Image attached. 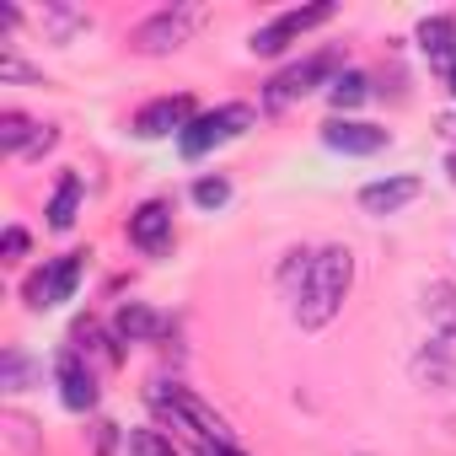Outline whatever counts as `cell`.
<instances>
[{"label":"cell","mask_w":456,"mask_h":456,"mask_svg":"<svg viewBox=\"0 0 456 456\" xmlns=\"http://www.w3.org/2000/svg\"><path fill=\"white\" fill-rule=\"evenodd\" d=\"M54 381H60V397H65L70 413H92V408H97V376H92V365L81 360V349H60Z\"/></svg>","instance_id":"10"},{"label":"cell","mask_w":456,"mask_h":456,"mask_svg":"<svg viewBox=\"0 0 456 456\" xmlns=\"http://www.w3.org/2000/svg\"><path fill=\"white\" fill-rule=\"evenodd\" d=\"M328 97H333V108H360V102L370 97V81H365L360 70H344V76L333 81V92H328Z\"/></svg>","instance_id":"18"},{"label":"cell","mask_w":456,"mask_h":456,"mask_svg":"<svg viewBox=\"0 0 456 456\" xmlns=\"http://www.w3.org/2000/svg\"><path fill=\"white\" fill-rule=\"evenodd\" d=\"M129 456H177V445L161 429H129Z\"/></svg>","instance_id":"19"},{"label":"cell","mask_w":456,"mask_h":456,"mask_svg":"<svg viewBox=\"0 0 456 456\" xmlns=\"http://www.w3.org/2000/svg\"><path fill=\"white\" fill-rule=\"evenodd\" d=\"M338 70V49H322V54H312V60H301V65H290V70H280L274 81H269V92H264V108H290L296 97H306L317 81H328Z\"/></svg>","instance_id":"4"},{"label":"cell","mask_w":456,"mask_h":456,"mask_svg":"<svg viewBox=\"0 0 456 456\" xmlns=\"http://www.w3.org/2000/svg\"><path fill=\"white\" fill-rule=\"evenodd\" d=\"M22 381H28V360L22 354H6V360H0V387L22 392Z\"/></svg>","instance_id":"22"},{"label":"cell","mask_w":456,"mask_h":456,"mask_svg":"<svg viewBox=\"0 0 456 456\" xmlns=\"http://www.w3.org/2000/svg\"><path fill=\"white\" fill-rule=\"evenodd\" d=\"M419 376L429 387H456V333H440L424 354H419Z\"/></svg>","instance_id":"14"},{"label":"cell","mask_w":456,"mask_h":456,"mask_svg":"<svg viewBox=\"0 0 456 456\" xmlns=\"http://www.w3.org/2000/svg\"><path fill=\"white\" fill-rule=\"evenodd\" d=\"M413 199H419V177H387V183H365L360 188V209L365 215H397Z\"/></svg>","instance_id":"12"},{"label":"cell","mask_w":456,"mask_h":456,"mask_svg":"<svg viewBox=\"0 0 456 456\" xmlns=\"http://www.w3.org/2000/svg\"><path fill=\"white\" fill-rule=\"evenodd\" d=\"M225 199H232V183H225V177H199L193 183V204L199 209H220Z\"/></svg>","instance_id":"20"},{"label":"cell","mask_w":456,"mask_h":456,"mask_svg":"<svg viewBox=\"0 0 456 456\" xmlns=\"http://www.w3.org/2000/svg\"><path fill=\"white\" fill-rule=\"evenodd\" d=\"M188 33H193V12L177 6V12H156V17H145V22L134 28L129 44H134L140 54H172V49L188 44Z\"/></svg>","instance_id":"6"},{"label":"cell","mask_w":456,"mask_h":456,"mask_svg":"<svg viewBox=\"0 0 456 456\" xmlns=\"http://www.w3.org/2000/svg\"><path fill=\"white\" fill-rule=\"evenodd\" d=\"M419 49H424L429 65H445L451 49H456V22L451 17H424L419 22Z\"/></svg>","instance_id":"15"},{"label":"cell","mask_w":456,"mask_h":456,"mask_svg":"<svg viewBox=\"0 0 456 456\" xmlns=\"http://www.w3.org/2000/svg\"><path fill=\"white\" fill-rule=\"evenodd\" d=\"M76 204H81V177L65 172L54 199H49V225H54V232H70V225H76Z\"/></svg>","instance_id":"16"},{"label":"cell","mask_w":456,"mask_h":456,"mask_svg":"<svg viewBox=\"0 0 456 456\" xmlns=\"http://www.w3.org/2000/svg\"><path fill=\"white\" fill-rule=\"evenodd\" d=\"M199 456H242L237 445H199Z\"/></svg>","instance_id":"26"},{"label":"cell","mask_w":456,"mask_h":456,"mask_svg":"<svg viewBox=\"0 0 456 456\" xmlns=\"http://www.w3.org/2000/svg\"><path fill=\"white\" fill-rule=\"evenodd\" d=\"M0 81H38V76H33L22 60H12V54H6V60H0Z\"/></svg>","instance_id":"24"},{"label":"cell","mask_w":456,"mask_h":456,"mask_svg":"<svg viewBox=\"0 0 456 456\" xmlns=\"http://www.w3.org/2000/svg\"><path fill=\"white\" fill-rule=\"evenodd\" d=\"M445 172H451V183H456V156H451V161H445Z\"/></svg>","instance_id":"27"},{"label":"cell","mask_w":456,"mask_h":456,"mask_svg":"<svg viewBox=\"0 0 456 456\" xmlns=\"http://www.w3.org/2000/svg\"><path fill=\"white\" fill-rule=\"evenodd\" d=\"M451 97H456V65H451Z\"/></svg>","instance_id":"28"},{"label":"cell","mask_w":456,"mask_h":456,"mask_svg":"<svg viewBox=\"0 0 456 456\" xmlns=\"http://www.w3.org/2000/svg\"><path fill=\"white\" fill-rule=\"evenodd\" d=\"M167 333V317H156L151 306H140V301H124L118 312H113V338L118 344H151V338H161Z\"/></svg>","instance_id":"13"},{"label":"cell","mask_w":456,"mask_h":456,"mask_svg":"<svg viewBox=\"0 0 456 456\" xmlns=\"http://www.w3.org/2000/svg\"><path fill=\"white\" fill-rule=\"evenodd\" d=\"M429 306H435V317L445 322V333H456V290H451V285H435V290H429Z\"/></svg>","instance_id":"21"},{"label":"cell","mask_w":456,"mask_h":456,"mask_svg":"<svg viewBox=\"0 0 456 456\" xmlns=\"http://www.w3.org/2000/svg\"><path fill=\"white\" fill-rule=\"evenodd\" d=\"M322 22H333V6H301V12H285L280 22H269V28H258L253 33V54H280L290 38H301V33H312V28H322Z\"/></svg>","instance_id":"8"},{"label":"cell","mask_w":456,"mask_h":456,"mask_svg":"<svg viewBox=\"0 0 456 456\" xmlns=\"http://www.w3.org/2000/svg\"><path fill=\"white\" fill-rule=\"evenodd\" d=\"M81 269H86V253H65V258H54L49 269H38V274L22 285L28 306H33V312H44V306L70 301V296H76V285H81Z\"/></svg>","instance_id":"5"},{"label":"cell","mask_w":456,"mask_h":456,"mask_svg":"<svg viewBox=\"0 0 456 456\" xmlns=\"http://www.w3.org/2000/svg\"><path fill=\"white\" fill-rule=\"evenodd\" d=\"M349 285H354V258H349V248H322V253H312V269L301 274V290H296V322H301V328H328V322L338 317Z\"/></svg>","instance_id":"1"},{"label":"cell","mask_w":456,"mask_h":456,"mask_svg":"<svg viewBox=\"0 0 456 456\" xmlns=\"http://www.w3.org/2000/svg\"><path fill=\"white\" fill-rule=\"evenodd\" d=\"M145 403H151L156 413H167L172 429H188V435H199L204 445H232V429H225V419H220L199 392H188V387L151 381V387H145Z\"/></svg>","instance_id":"2"},{"label":"cell","mask_w":456,"mask_h":456,"mask_svg":"<svg viewBox=\"0 0 456 456\" xmlns=\"http://www.w3.org/2000/svg\"><path fill=\"white\" fill-rule=\"evenodd\" d=\"M322 140H328L333 151H344V156H376V151L387 145V129L354 124V118H328V124H322Z\"/></svg>","instance_id":"11"},{"label":"cell","mask_w":456,"mask_h":456,"mask_svg":"<svg viewBox=\"0 0 456 456\" xmlns=\"http://www.w3.org/2000/svg\"><path fill=\"white\" fill-rule=\"evenodd\" d=\"M38 140V124L28 113H0V151L6 156H28Z\"/></svg>","instance_id":"17"},{"label":"cell","mask_w":456,"mask_h":456,"mask_svg":"<svg viewBox=\"0 0 456 456\" xmlns=\"http://www.w3.org/2000/svg\"><path fill=\"white\" fill-rule=\"evenodd\" d=\"M22 253H28V232H22V225H6V237H0V258L17 264Z\"/></svg>","instance_id":"23"},{"label":"cell","mask_w":456,"mask_h":456,"mask_svg":"<svg viewBox=\"0 0 456 456\" xmlns=\"http://www.w3.org/2000/svg\"><path fill=\"white\" fill-rule=\"evenodd\" d=\"M54 140H60V134H54V129H38V140H33V151H28V156H44V151H49V145H54Z\"/></svg>","instance_id":"25"},{"label":"cell","mask_w":456,"mask_h":456,"mask_svg":"<svg viewBox=\"0 0 456 456\" xmlns=\"http://www.w3.org/2000/svg\"><path fill=\"white\" fill-rule=\"evenodd\" d=\"M129 242L145 253V258H161L172 253V204L167 199H151L129 215Z\"/></svg>","instance_id":"7"},{"label":"cell","mask_w":456,"mask_h":456,"mask_svg":"<svg viewBox=\"0 0 456 456\" xmlns=\"http://www.w3.org/2000/svg\"><path fill=\"white\" fill-rule=\"evenodd\" d=\"M193 124V97H156V102H145L140 113H134V134L140 140H167V134H183Z\"/></svg>","instance_id":"9"},{"label":"cell","mask_w":456,"mask_h":456,"mask_svg":"<svg viewBox=\"0 0 456 456\" xmlns=\"http://www.w3.org/2000/svg\"><path fill=\"white\" fill-rule=\"evenodd\" d=\"M242 129H253V108H248V102H225V108H215V113H199V118L177 134V151H183L188 161H199V156H209L215 145L237 140Z\"/></svg>","instance_id":"3"}]
</instances>
